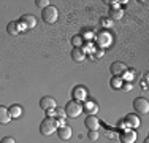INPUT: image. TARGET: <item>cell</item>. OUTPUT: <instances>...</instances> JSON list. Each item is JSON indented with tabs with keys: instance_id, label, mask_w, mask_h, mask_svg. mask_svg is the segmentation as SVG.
<instances>
[{
	"instance_id": "6da1fadb",
	"label": "cell",
	"mask_w": 149,
	"mask_h": 143,
	"mask_svg": "<svg viewBox=\"0 0 149 143\" xmlns=\"http://www.w3.org/2000/svg\"><path fill=\"white\" fill-rule=\"evenodd\" d=\"M65 116L67 118H72V119H74V118H78L81 113H83V105H81L79 102H76V100H70L68 103L65 105Z\"/></svg>"
},
{
	"instance_id": "7a4b0ae2",
	"label": "cell",
	"mask_w": 149,
	"mask_h": 143,
	"mask_svg": "<svg viewBox=\"0 0 149 143\" xmlns=\"http://www.w3.org/2000/svg\"><path fill=\"white\" fill-rule=\"evenodd\" d=\"M57 130V124H56V119L54 118H45L43 121H41L40 124V132L46 137H49V135H52L54 132Z\"/></svg>"
},
{
	"instance_id": "3957f363",
	"label": "cell",
	"mask_w": 149,
	"mask_h": 143,
	"mask_svg": "<svg viewBox=\"0 0 149 143\" xmlns=\"http://www.w3.org/2000/svg\"><path fill=\"white\" fill-rule=\"evenodd\" d=\"M57 18H59V11L54 5L46 6V8H43V11H41V19L46 24H54L57 21Z\"/></svg>"
},
{
	"instance_id": "277c9868",
	"label": "cell",
	"mask_w": 149,
	"mask_h": 143,
	"mask_svg": "<svg viewBox=\"0 0 149 143\" xmlns=\"http://www.w3.org/2000/svg\"><path fill=\"white\" fill-rule=\"evenodd\" d=\"M133 108L138 114H148L149 113V102L144 97H138L133 100Z\"/></svg>"
},
{
	"instance_id": "5b68a950",
	"label": "cell",
	"mask_w": 149,
	"mask_h": 143,
	"mask_svg": "<svg viewBox=\"0 0 149 143\" xmlns=\"http://www.w3.org/2000/svg\"><path fill=\"white\" fill-rule=\"evenodd\" d=\"M119 140L120 143H135V140H136V132L135 130H122L120 132V135H119Z\"/></svg>"
},
{
	"instance_id": "8992f818",
	"label": "cell",
	"mask_w": 149,
	"mask_h": 143,
	"mask_svg": "<svg viewBox=\"0 0 149 143\" xmlns=\"http://www.w3.org/2000/svg\"><path fill=\"white\" fill-rule=\"evenodd\" d=\"M109 70H111L113 76H120V75H124L127 72V65L124 62H113L111 67H109Z\"/></svg>"
},
{
	"instance_id": "52a82bcc",
	"label": "cell",
	"mask_w": 149,
	"mask_h": 143,
	"mask_svg": "<svg viewBox=\"0 0 149 143\" xmlns=\"http://www.w3.org/2000/svg\"><path fill=\"white\" fill-rule=\"evenodd\" d=\"M24 30H26V27H24L19 21H13V22H10L8 26H6V32H8L10 35H17Z\"/></svg>"
},
{
	"instance_id": "ba28073f",
	"label": "cell",
	"mask_w": 149,
	"mask_h": 143,
	"mask_svg": "<svg viewBox=\"0 0 149 143\" xmlns=\"http://www.w3.org/2000/svg\"><path fill=\"white\" fill-rule=\"evenodd\" d=\"M19 22L26 29H33L37 26V18H35L33 14H24V16H21Z\"/></svg>"
},
{
	"instance_id": "9c48e42d",
	"label": "cell",
	"mask_w": 149,
	"mask_h": 143,
	"mask_svg": "<svg viewBox=\"0 0 149 143\" xmlns=\"http://www.w3.org/2000/svg\"><path fill=\"white\" fill-rule=\"evenodd\" d=\"M84 126L89 129V130H98V127H100V121H98V118L92 116V114H87V118L84 119Z\"/></svg>"
},
{
	"instance_id": "30bf717a",
	"label": "cell",
	"mask_w": 149,
	"mask_h": 143,
	"mask_svg": "<svg viewBox=\"0 0 149 143\" xmlns=\"http://www.w3.org/2000/svg\"><path fill=\"white\" fill-rule=\"evenodd\" d=\"M86 99H87V89L84 86H76L73 89V100L81 102V100H86Z\"/></svg>"
},
{
	"instance_id": "8fae6325",
	"label": "cell",
	"mask_w": 149,
	"mask_h": 143,
	"mask_svg": "<svg viewBox=\"0 0 149 143\" xmlns=\"http://www.w3.org/2000/svg\"><path fill=\"white\" fill-rule=\"evenodd\" d=\"M83 111H86L87 114L95 116V113L98 111V105L94 102V100H86V103L83 105Z\"/></svg>"
},
{
	"instance_id": "7c38bea8",
	"label": "cell",
	"mask_w": 149,
	"mask_h": 143,
	"mask_svg": "<svg viewBox=\"0 0 149 143\" xmlns=\"http://www.w3.org/2000/svg\"><path fill=\"white\" fill-rule=\"evenodd\" d=\"M40 107L43 110H51V108H56V100L49 95H45V97L40 99Z\"/></svg>"
},
{
	"instance_id": "4fadbf2b",
	"label": "cell",
	"mask_w": 149,
	"mask_h": 143,
	"mask_svg": "<svg viewBox=\"0 0 149 143\" xmlns=\"http://www.w3.org/2000/svg\"><path fill=\"white\" fill-rule=\"evenodd\" d=\"M57 135L60 140H70L72 138V127L68 126H63V127H57Z\"/></svg>"
},
{
	"instance_id": "5bb4252c",
	"label": "cell",
	"mask_w": 149,
	"mask_h": 143,
	"mask_svg": "<svg viewBox=\"0 0 149 143\" xmlns=\"http://www.w3.org/2000/svg\"><path fill=\"white\" fill-rule=\"evenodd\" d=\"M125 124H127V127H130V129H136L140 126V118H138L136 114H127Z\"/></svg>"
},
{
	"instance_id": "9a60e30c",
	"label": "cell",
	"mask_w": 149,
	"mask_h": 143,
	"mask_svg": "<svg viewBox=\"0 0 149 143\" xmlns=\"http://www.w3.org/2000/svg\"><path fill=\"white\" fill-rule=\"evenodd\" d=\"M72 59L74 62H83L84 59H86V54H84V51L81 48H73L72 51Z\"/></svg>"
},
{
	"instance_id": "2e32d148",
	"label": "cell",
	"mask_w": 149,
	"mask_h": 143,
	"mask_svg": "<svg viewBox=\"0 0 149 143\" xmlns=\"http://www.w3.org/2000/svg\"><path fill=\"white\" fill-rule=\"evenodd\" d=\"M11 121V116L8 113V108L0 105V124H8Z\"/></svg>"
},
{
	"instance_id": "e0dca14e",
	"label": "cell",
	"mask_w": 149,
	"mask_h": 143,
	"mask_svg": "<svg viewBox=\"0 0 149 143\" xmlns=\"http://www.w3.org/2000/svg\"><path fill=\"white\" fill-rule=\"evenodd\" d=\"M8 113H10V116L15 119V118H19L21 114H22V108H21L19 105H16V103H15V105H11V107L8 108Z\"/></svg>"
},
{
	"instance_id": "ac0fdd59",
	"label": "cell",
	"mask_w": 149,
	"mask_h": 143,
	"mask_svg": "<svg viewBox=\"0 0 149 143\" xmlns=\"http://www.w3.org/2000/svg\"><path fill=\"white\" fill-rule=\"evenodd\" d=\"M109 14H111L113 19H120V18H122V11H120V10H111Z\"/></svg>"
},
{
	"instance_id": "d6986e66",
	"label": "cell",
	"mask_w": 149,
	"mask_h": 143,
	"mask_svg": "<svg viewBox=\"0 0 149 143\" xmlns=\"http://www.w3.org/2000/svg\"><path fill=\"white\" fill-rule=\"evenodd\" d=\"M87 137H89L91 142H97V140H98V132H97V130H89Z\"/></svg>"
},
{
	"instance_id": "ffe728a7",
	"label": "cell",
	"mask_w": 149,
	"mask_h": 143,
	"mask_svg": "<svg viewBox=\"0 0 149 143\" xmlns=\"http://www.w3.org/2000/svg\"><path fill=\"white\" fill-rule=\"evenodd\" d=\"M73 45H74V48H79V46H81V43H83V38H81L79 37V35H74V37H73Z\"/></svg>"
},
{
	"instance_id": "44dd1931",
	"label": "cell",
	"mask_w": 149,
	"mask_h": 143,
	"mask_svg": "<svg viewBox=\"0 0 149 143\" xmlns=\"http://www.w3.org/2000/svg\"><path fill=\"white\" fill-rule=\"evenodd\" d=\"M35 5H37L38 8H46V6H49V2H48V0H37Z\"/></svg>"
},
{
	"instance_id": "7402d4cb",
	"label": "cell",
	"mask_w": 149,
	"mask_h": 143,
	"mask_svg": "<svg viewBox=\"0 0 149 143\" xmlns=\"http://www.w3.org/2000/svg\"><path fill=\"white\" fill-rule=\"evenodd\" d=\"M120 84H122V83H120V80H119V78L118 76H113V80H111V88H120Z\"/></svg>"
},
{
	"instance_id": "603a6c76",
	"label": "cell",
	"mask_w": 149,
	"mask_h": 143,
	"mask_svg": "<svg viewBox=\"0 0 149 143\" xmlns=\"http://www.w3.org/2000/svg\"><path fill=\"white\" fill-rule=\"evenodd\" d=\"M56 118H67L63 108H57V107H56Z\"/></svg>"
},
{
	"instance_id": "cb8c5ba5",
	"label": "cell",
	"mask_w": 149,
	"mask_h": 143,
	"mask_svg": "<svg viewBox=\"0 0 149 143\" xmlns=\"http://www.w3.org/2000/svg\"><path fill=\"white\" fill-rule=\"evenodd\" d=\"M45 111H46V118H56V108L45 110Z\"/></svg>"
},
{
	"instance_id": "d4e9b609",
	"label": "cell",
	"mask_w": 149,
	"mask_h": 143,
	"mask_svg": "<svg viewBox=\"0 0 149 143\" xmlns=\"http://www.w3.org/2000/svg\"><path fill=\"white\" fill-rule=\"evenodd\" d=\"M56 124H57V127H63L65 126V118H57V119H56Z\"/></svg>"
},
{
	"instance_id": "484cf974",
	"label": "cell",
	"mask_w": 149,
	"mask_h": 143,
	"mask_svg": "<svg viewBox=\"0 0 149 143\" xmlns=\"http://www.w3.org/2000/svg\"><path fill=\"white\" fill-rule=\"evenodd\" d=\"M0 143H16V140H15L13 137H3Z\"/></svg>"
},
{
	"instance_id": "4316f807",
	"label": "cell",
	"mask_w": 149,
	"mask_h": 143,
	"mask_svg": "<svg viewBox=\"0 0 149 143\" xmlns=\"http://www.w3.org/2000/svg\"><path fill=\"white\" fill-rule=\"evenodd\" d=\"M124 89H125V91H130V89H132V84H127Z\"/></svg>"
},
{
	"instance_id": "83f0119b",
	"label": "cell",
	"mask_w": 149,
	"mask_h": 143,
	"mask_svg": "<svg viewBox=\"0 0 149 143\" xmlns=\"http://www.w3.org/2000/svg\"><path fill=\"white\" fill-rule=\"evenodd\" d=\"M144 143H149V140H148V138H146V140H144Z\"/></svg>"
}]
</instances>
